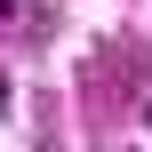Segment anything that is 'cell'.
Instances as JSON below:
<instances>
[{"instance_id":"cell-1","label":"cell","mask_w":152,"mask_h":152,"mask_svg":"<svg viewBox=\"0 0 152 152\" xmlns=\"http://www.w3.org/2000/svg\"><path fill=\"white\" fill-rule=\"evenodd\" d=\"M0 104H8V80H0Z\"/></svg>"}]
</instances>
